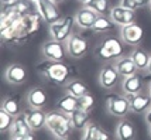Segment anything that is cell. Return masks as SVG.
Here are the masks:
<instances>
[{
	"instance_id": "8d00e7d4",
	"label": "cell",
	"mask_w": 151,
	"mask_h": 140,
	"mask_svg": "<svg viewBox=\"0 0 151 140\" xmlns=\"http://www.w3.org/2000/svg\"><path fill=\"white\" fill-rule=\"evenodd\" d=\"M14 0H1V6H4V4H10V3H13Z\"/></svg>"
},
{
	"instance_id": "4dcf8cb0",
	"label": "cell",
	"mask_w": 151,
	"mask_h": 140,
	"mask_svg": "<svg viewBox=\"0 0 151 140\" xmlns=\"http://www.w3.org/2000/svg\"><path fill=\"white\" fill-rule=\"evenodd\" d=\"M150 1L151 0H120V4L133 10V12H137L145 6H150Z\"/></svg>"
},
{
	"instance_id": "ffe728a7",
	"label": "cell",
	"mask_w": 151,
	"mask_h": 140,
	"mask_svg": "<svg viewBox=\"0 0 151 140\" xmlns=\"http://www.w3.org/2000/svg\"><path fill=\"white\" fill-rule=\"evenodd\" d=\"M27 120H28V125L31 127L33 132H38L42 127H45L47 125V113L42 109H31L26 112Z\"/></svg>"
},
{
	"instance_id": "d6a6232c",
	"label": "cell",
	"mask_w": 151,
	"mask_h": 140,
	"mask_svg": "<svg viewBox=\"0 0 151 140\" xmlns=\"http://www.w3.org/2000/svg\"><path fill=\"white\" fill-rule=\"evenodd\" d=\"M93 106H95V98L91 92L79 98V108L81 109H83L86 112H92Z\"/></svg>"
},
{
	"instance_id": "1f68e13d",
	"label": "cell",
	"mask_w": 151,
	"mask_h": 140,
	"mask_svg": "<svg viewBox=\"0 0 151 140\" xmlns=\"http://www.w3.org/2000/svg\"><path fill=\"white\" fill-rule=\"evenodd\" d=\"M88 7H91L99 16H102V14H106L109 12V0H92L88 4Z\"/></svg>"
},
{
	"instance_id": "484cf974",
	"label": "cell",
	"mask_w": 151,
	"mask_h": 140,
	"mask_svg": "<svg viewBox=\"0 0 151 140\" xmlns=\"http://www.w3.org/2000/svg\"><path fill=\"white\" fill-rule=\"evenodd\" d=\"M64 91H65V93H69V95H72V96H75V98L79 99L81 96L89 93V88H88V85H86L82 79L73 78V79H71L65 87H64Z\"/></svg>"
},
{
	"instance_id": "4fadbf2b",
	"label": "cell",
	"mask_w": 151,
	"mask_h": 140,
	"mask_svg": "<svg viewBox=\"0 0 151 140\" xmlns=\"http://www.w3.org/2000/svg\"><path fill=\"white\" fill-rule=\"evenodd\" d=\"M33 4L34 3L31 0H14L13 3H10V4L1 6V12L10 14V16H13L16 19H20V17L28 14L30 12L37 10V9L33 7Z\"/></svg>"
},
{
	"instance_id": "6da1fadb",
	"label": "cell",
	"mask_w": 151,
	"mask_h": 140,
	"mask_svg": "<svg viewBox=\"0 0 151 140\" xmlns=\"http://www.w3.org/2000/svg\"><path fill=\"white\" fill-rule=\"evenodd\" d=\"M41 16L37 10L20 17L7 30L0 31L1 43L7 45H24L33 38L41 28Z\"/></svg>"
},
{
	"instance_id": "d6986e66",
	"label": "cell",
	"mask_w": 151,
	"mask_h": 140,
	"mask_svg": "<svg viewBox=\"0 0 151 140\" xmlns=\"http://www.w3.org/2000/svg\"><path fill=\"white\" fill-rule=\"evenodd\" d=\"M31 127L28 125V120H27L26 112H21L20 115H17L14 118L13 126L9 130V133L12 137H21V136H27V134H31Z\"/></svg>"
},
{
	"instance_id": "f546056e",
	"label": "cell",
	"mask_w": 151,
	"mask_h": 140,
	"mask_svg": "<svg viewBox=\"0 0 151 140\" xmlns=\"http://www.w3.org/2000/svg\"><path fill=\"white\" fill-rule=\"evenodd\" d=\"M13 115H10L9 112H6L4 109H0V132L4 133V132H9L12 126H13V122H14Z\"/></svg>"
},
{
	"instance_id": "e0dca14e",
	"label": "cell",
	"mask_w": 151,
	"mask_h": 140,
	"mask_svg": "<svg viewBox=\"0 0 151 140\" xmlns=\"http://www.w3.org/2000/svg\"><path fill=\"white\" fill-rule=\"evenodd\" d=\"M99 14L92 10L91 7L88 6H83L82 9H79L76 14L73 16L75 17V24L79 27V28H82V30H92L93 24H95V21L98 19Z\"/></svg>"
},
{
	"instance_id": "603a6c76",
	"label": "cell",
	"mask_w": 151,
	"mask_h": 140,
	"mask_svg": "<svg viewBox=\"0 0 151 140\" xmlns=\"http://www.w3.org/2000/svg\"><path fill=\"white\" fill-rule=\"evenodd\" d=\"M81 140H110V136L99 125H96L95 122H91L85 127Z\"/></svg>"
},
{
	"instance_id": "ba28073f",
	"label": "cell",
	"mask_w": 151,
	"mask_h": 140,
	"mask_svg": "<svg viewBox=\"0 0 151 140\" xmlns=\"http://www.w3.org/2000/svg\"><path fill=\"white\" fill-rule=\"evenodd\" d=\"M35 9H37L38 14L41 16L42 21L48 23V26L61 19V13L58 10V6H57V3H54L52 0H40V1L35 3Z\"/></svg>"
},
{
	"instance_id": "d590c367",
	"label": "cell",
	"mask_w": 151,
	"mask_h": 140,
	"mask_svg": "<svg viewBox=\"0 0 151 140\" xmlns=\"http://www.w3.org/2000/svg\"><path fill=\"white\" fill-rule=\"evenodd\" d=\"M78 1H79V3H82L83 6H88V4H89L92 0H78Z\"/></svg>"
},
{
	"instance_id": "60d3db41",
	"label": "cell",
	"mask_w": 151,
	"mask_h": 140,
	"mask_svg": "<svg viewBox=\"0 0 151 140\" xmlns=\"http://www.w3.org/2000/svg\"><path fill=\"white\" fill-rule=\"evenodd\" d=\"M148 92H150V95H151V82L148 84Z\"/></svg>"
},
{
	"instance_id": "d4e9b609",
	"label": "cell",
	"mask_w": 151,
	"mask_h": 140,
	"mask_svg": "<svg viewBox=\"0 0 151 140\" xmlns=\"http://www.w3.org/2000/svg\"><path fill=\"white\" fill-rule=\"evenodd\" d=\"M116 28H117V24L110 17L102 14V16H98V19H96V21H95V24L92 27V31L98 34H110Z\"/></svg>"
},
{
	"instance_id": "7bdbcfd3",
	"label": "cell",
	"mask_w": 151,
	"mask_h": 140,
	"mask_svg": "<svg viewBox=\"0 0 151 140\" xmlns=\"http://www.w3.org/2000/svg\"><path fill=\"white\" fill-rule=\"evenodd\" d=\"M150 134H151V125H150Z\"/></svg>"
},
{
	"instance_id": "ee69618b",
	"label": "cell",
	"mask_w": 151,
	"mask_h": 140,
	"mask_svg": "<svg viewBox=\"0 0 151 140\" xmlns=\"http://www.w3.org/2000/svg\"><path fill=\"white\" fill-rule=\"evenodd\" d=\"M150 9H151V1H150Z\"/></svg>"
},
{
	"instance_id": "b9f144b4",
	"label": "cell",
	"mask_w": 151,
	"mask_h": 140,
	"mask_svg": "<svg viewBox=\"0 0 151 140\" xmlns=\"http://www.w3.org/2000/svg\"><path fill=\"white\" fill-rule=\"evenodd\" d=\"M31 1H33V3H37V1H40V0H31Z\"/></svg>"
},
{
	"instance_id": "4316f807",
	"label": "cell",
	"mask_w": 151,
	"mask_h": 140,
	"mask_svg": "<svg viewBox=\"0 0 151 140\" xmlns=\"http://www.w3.org/2000/svg\"><path fill=\"white\" fill-rule=\"evenodd\" d=\"M57 109L66 115H71L76 109H79V99L69 93H65L64 96L59 98L58 103H57Z\"/></svg>"
},
{
	"instance_id": "7c38bea8",
	"label": "cell",
	"mask_w": 151,
	"mask_h": 140,
	"mask_svg": "<svg viewBox=\"0 0 151 140\" xmlns=\"http://www.w3.org/2000/svg\"><path fill=\"white\" fill-rule=\"evenodd\" d=\"M127 98L130 102V112L133 113H145L151 108V95L148 91H140Z\"/></svg>"
},
{
	"instance_id": "83f0119b",
	"label": "cell",
	"mask_w": 151,
	"mask_h": 140,
	"mask_svg": "<svg viewBox=\"0 0 151 140\" xmlns=\"http://www.w3.org/2000/svg\"><path fill=\"white\" fill-rule=\"evenodd\" d=\"M69 116H71L72 127L76 130H85V127L91 123V112H86L81 108L76 109L75 112H72Z\"/></svg>"
},
{
	"instance_id": "f1b7e54d",
	"label": "cell",
	"mask_w": 151,
	"mask_h": 140,
	"mask_svg": "<svg viewBox=\"0 0 151 140\" xmlns=\"http://www.w3.org/2000/svg\"><path fill=\"white\" fill-rule=\"evenodd\" d=\"M1 109H4L13 116L21 113V108H20V96L19 95H9L1 100Z\"/></svg>"
},
{
	"instance_id": "7402d4cb",
	"label": "cell",
	"mask_w": 151,
	"mask_h": 140,
	"mask_svg": "<svg viewBox=\"0 0 151 140\" xmlns=\"http://www.w3.org/2000/svg\"><path fill=\"white\" fill-rule=\"evenodd\" d=\"M114 67L117 68L120 76H123V78L130 76V75H134V74L138 72L137 67H136V64H134V61L132 60L130 55H123V57H120L119 60H116Z\"/></svg>"
},
{
	"instance_id": "f35d334b",
	"label": "cell",
	"mask_w": 151,
	"mask_h": 140,
	"mask_svg": "<svg viewBox=\"0 0 151 140\" xmlns=\"http://www.w3.org/2000/svg\"><path fill=\"white\" fill-rule=\"evenodd\" d=\"M54 3H57V4H59V3H62V1H65V0H52Z\"/></svg>"
},
{
	"instance_id": "5bb4252c",
	"label": "cell",
	"mask_w": 151,
	"mask_h": 140,
	"mask_svg": "<svg viewBox=\"0 0 151 140\" xmlns=\"http://www.w3.org/2000/svg\"><path fill=\"white\" fill-rule=\"evenodd\" d=\"M27 105L31 109H44L48 103V93L44 88L41 87H33L27 91L26 95Z\"/></svg>"
},
{
	"instance_id": "836d02e7",
	"label": "cell",
	"mask_w": 151,
	"mask_h": 140,
	"mask_svg": "<svg viewBox=\"0 0 151 140\" xmlns=\"http://www.w3.org/2000/svg\"><path fill=\"white\" fill-rule=\"evenodd\" d=\"M12 140H35L33 134H27V136H21V137H12Z\"/></svg>"
},
{
	"instance_id": "3957f363",
	"label": "cell",
	"mask_w": 151,
	"mask_h": 140,
	"mask_svg": "<svg viewBox=\"0 0 151 140\" xmlns=\"http://www.w3.org/2000/svg\"><path fill=\"white\" fill-rule=\"evenodd\" d=\"M124 45L126 44L122 41V38L110 35V37H106L102 41H99L98 45L95 47L93 54L99 61L119 60L126 53Z\"/></svg>"
},
{
	"instance_id": "44dd1931",
	"label": "cell",
	"mask_w": 151,
	"mask_h": 140,
	"mask_svg": "<svg viewBox=\"0 0 151 140\" xmlns=\"http://www.w3.org/2000/svg\"><path fill=\"white\" fill-rule=\"evenodd\" d=\"M136 126L132 120L123 119L120 120L116 126V139L117 140H134L136 139Z\"/></svg>"
},
{
	"instance_id": "74e56055",
	"label": "cell",
	"mask_w": 151,
	"mask_h": 140,
	"mask_svg": "<svg viewBox=\"0 0 151 140\" xmlns=\"http://www.w3.org/2000/svg\"><path fill=\"white\" fill-rule=\"evenodd\" d=\"M57 140H71V139H69V136H66V137H59Z\"/></svg>"
},
{
	"instance_id": "8fae6325",
	"label": "cell",
	"mask_w": 151,
	"mask_h": 140,
	"mask_svg": "<svg viewBox=\"0 0 151 140\" xmlns=\"http://www.w3.org/2000/svg\"><path fill=\"white\" fill-rule=\"evenodd\" d=\"M109 17L119 27H124V26H129V24H133L136 21V12H133L130 9L119 4V6H114L110 9Z\"/></svg>"
},
{
	"instance_id": "9a60e30c",
	"label": "cell",
	"mask_w": 151,
	"mask_h": 140,
	"mask_svg": "<svg viewBox=\"0 0 151 140\" xmlns=\"http://www.w3.org/2000/svg\"><path fill=\"white\" fill-rule=\"evenodd\" d=\"M119 78H120V74H119L117 68L114 67V64L113 65L107 64L99 72V84H100V87L107 89V91L113 89L117 85Z\"/></svg>"
},
{
	"instance_id": "277c9868",
	"label": "cell",
	"mask_w": 151,
	"mask_h": 140,
	"mask_svg": "<svg viewBox=\"0 0 151 140\" xmlns=\"http://www.w3.org/2000/svg\"><path fill=\"white\" fill-rule=\"evenodd\" d=\"M45 127L50 130V133L52 134L55 139L69 136L71 130L73 129L72 122H71V116L64 113V112H61V110H58V109L47 113Z\"/></svg>"
},
{
	"instance_id": "30bf717a",
	"label": "cell",
	"mask_w": 151,
	"mask_h": 140,
	"mask_svg": "<svg viewBox=\"0 0 151 140\" xmlns=\"http://www.w3.org/2000/svg\"><path fill=\"white\" fill-rule=\"evenodd\" d=\"M42 55H44V60L48 61H64L66 54V47L64 45V43L57 40H48L42 44Z\"/></svg>"
},
{
	"instance_id": "5b68a950",
	"label": "cell",
	"mask_w": 151,
	"mask_h": 140,
	"mask_svg": "<svg viewBox=\"0 0 151 140\" xmlns=\"http://www.w3.org/2000/svg\"><path fill=\"white\" fill-rule=\"evenodd\" d=\"M75 24V17L72 16H64L58 21H55L52 24H50L48 31L52 40L66 43V40L71 37L72 34V27Z\"/></svg>"
},
{
	"instance_id": "7a4b0ae2",
	"label": "cell",
	"mask_w": 151,
	"mask_h": 140,
	"mask_svg": "<svg viewBox=\"0 0 151 140\" xmlns=\"http://www.w3.org/2000/svg\"><path fill=\"white\" fill-rule=\"evenodd\" d=\"M37 72L42 76L48 84L57 87H65L71 79L76 76L75 67L66 64L65 61H48L44 60L37 64Z\"/></svg>"
},
{
	"instance_id": "cb8c5ba5",
	"label": "cell",
	"mask_w": 151,
	"mask_h": 140,
	"mask_svg": "<svg viewBox=\"0 0 151 140\" xmlns=\"http://www.w3.org/2000/svg\"><path fill=\"white\" fill-rule=\"evenodd\" d=\"M130 57H132V60L134 61V64H136V67H137V69L140 72L148 69V64H150L151 55L145 51L144 48H141L140 45L134 47L132 54H130Z\"/></svg>"
},
{
	"instance_id": "2e32d148",
	"label": "cell",
	"mask_w": 151,
	"mask_h": 140,
	"mask_svg": "<svg viewBox=\"0 0 151 140\" xmlns=\"http://www.w3.org/2000/svg\"><path fill=\"white\" fill-rule=\"evenodd\" d=\"M27 76H28V72L27 69L21 64H17V62H13L10 65H7L6 69H4V79L12 84V85H21L27 81Z\"/></svg>"
},
{
	"instance_id": "8992f818",
	"label": "cell",
	"mask_w": 151,
	"mask_h": 140,
	"mask_svg": "<svg viewBox=\"0 0 151 140\" xmlns=\"http://www.w3.org/2000/svg\"><path fill=\"white\" fill-rule=\"evenodd\" d=\"M106 108L112 116L123 119L130 112V102L126 95H119V93L112 92L106 96Z\"/></svg>"
},
{
	"instance_id": "e575fe53",
	"label": "cell",
	"mask_w": 151,
	"mask_h": 140,
	"mask_svg": "<svg viewBox=\"0 0 151 140\" xmlns=\"http://www.w3.org/2000/svg\"><path fill=\"white\" fill-rule=\"evenodd\" d=\"M145 122H147L148 125H151V108L145 112Z\"/></svg>"
},
{
	"instance_id": "52a82bcc",
	"label": "cell",
	"mask_w": 151,
	"mask_h": 140,
	"mask_svg": "<svg viewBox=\"0 0 151 140\" xmlns=\"http://www.w3.org/2000/svg\"><path fill=\"white\" fill-rule=\"evenodd\" d=\"M65 47H66V53H68V55L71 58L79 60V58L85 57L86 53H88V50H89V40L83 34L72 33L71 37L66 40Z\"/></svg>"
},
{
	"instance_id": "ab89813d",
	"label": "cell",
	"mask_w": 151,
	"mask_h": 140,
	"mask_svg": "<svg viewBox=\"0 0 151 140\" xmlns=\"http://www.w3.org/2000/svg\"><path fill=\"white\" fill-rule=\"evenodd\" d=\"M147 71L151 74V58H150V64H148V69H147Z\"/></svg>"
},
{
	"instance_id": "ac0fdd59",
	"label": "cell",
	"mask_w": 151,
	"mask_h": 140,
	"mask_svg": "<svg viewBox=\"0 0 151 140\" xmlns=\"http://www.w3.org/2000/svg\"><path fill=\"white\" fill-rule=\"evenodd\" d=\"M143 76L140 74H134L130 76H126L122 81V91L126 96H130V95H136L140 91H143Z\"/></svg>"
},
{
	"instance_id": "9c48e42d",
	"label": "cell",
	"mask_w": 151,
	"mask_h": 140,
	"mask_svg": "<svg viewBox=\"0 0 151 140\" xmlns=\"http://www.w3.org/2000/svg\"><path fill=\"white\" fill-rule=\"evenodd\" d=\"M143 37H144V30H143V27L136 24V23L120 28V38H122V41L126 45L130 47L140 45V43L143 41Z\"/></svg>"
}]
</instances>
